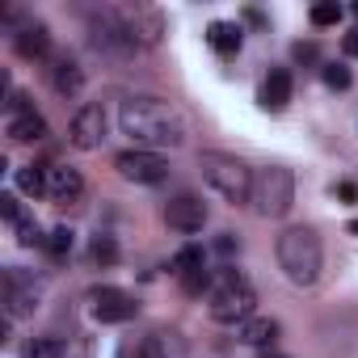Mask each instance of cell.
<instances>
[{
  "instance_id": "cell-1",
  "label": "cell",
  "mask_w": 358,
  "mask_h": 358,
  "mask_svg": "<svg viewBox=\"0 0 358 358\" xmlns=\"http://www.w3.org/2000/svg\"><path fill=\"white\" fill-rule=\"evenodd\" d=\"M118 127L143 152H164V148L173 152V148L186 143V118L177 114L169 101L148 97V93H135V97H127L118 106Z\"/></svg>"
},
{
  "instance_id": "cell-2",
  "label": "cell",
  "mask_w": 358,
  "mask_h": 358,
  "mask_svg": "<svg viewBox=\"0 0 358 358\" xmlns=\"http://www.w3.org/2000/svg\"><path fill=\"white\" fill-rule=\"evenodd\" d=\"M274 257L291 287H312L324 270V245H320L316 228H287L274 245Z\"/></svg>"
},
{
  "instance_id": "cell-3",
  "label": "cell",
  "mask_w": 358,
  "mask_h": 358,
  "mask_svg": "<svg viewBox=\"0 0 358 358\" xmlns=\"http://www.w3.org/2000/svg\"><path fill=\"white\" fill-rule=\"evenodd\" d=\"M215 324H245L257 312V291L245 274H236L232 266L211 270V303H207Z\"/></svg>"
},
{
  "instance_id": "cell-4",
  "label": "cell",
  "mask_w": 358,
  "mask_h": 358,
  "mask_svg": "<svg viewBox=\"0 0 358 358\" xmlns=\"http://www.w3.org/2000/svg\"><path fill=\"white\" fill-rule=\"evenodd\" d=\"M199 169H203V182L232 207L249 203L253 199V169L241 160V156H228V152H203L199 156Z\"/></svg>"
},
{
  "instance_id": "cell-5",
  "label": "cell",
  "mask_w": 358,
  "mask_h": 358,
  "mask_svg": "<svg viewBox=\"0 0 358 358\" xmlns=\"http://www.w3.org/2000/svg\"><path fill=\"white\" fill-rule=\"evenodd\" d=\"M253 211L262 220H282L295 207V173L287 164H266L253 173Z\"/></svg>"
},
{
  "instance_id": "cell-6",
  "label": "cell",
  "mask_w": 358,
  "mask_h": 358,
  "mask_svg": "<svg viewBox=\"0 0 358 358\" xmlns=\"http://www.w3.org/2000/svg\"><path fill=\"white\" fill-rule=\"evenodd\" d=\"M0 303H5V324H13L22 316H34L38 303H43V278H34L22 266H9L0 274Z\"/></svg>"
},
{
  "instance_id": "cell-7",
  "label": "cell",
  "mask_w": 358,
  "mask_h": 358,
  "mask_svg": "<svg viewBox=\"0 0 358 358\" xmlns=\"http://www.w3.org/2000/svg\"><path fill=\"white\" fill-rule=\"evenodd\" d=\"M5 30H9V38H13V47H17L22 59H51L55 55L51 51V30L38 17H22V13L5 9Z\"/></svg>"
},
{
  "instance_id": "cell-8",
  "label": "cell",
  "mask_w": 358,
  "mask_h": 358,
  "mask_svg": "<svg viewBox=\"0 0 358 358\" xmlns=\"http://www.w3.org/2000/svg\"><path fill=\"white\" fill-rule=\"evenodd\" d=\"M114 169L122 182H135V186H160L169 177V160L160 152H143V148H127L114 156Z\"/></svg>"
},
{
  "instance_id": "cell-9",
  "label": "cell",
  "mask_w": 358,
  "mask_h": 358,
  "mask_svg": "<svg viewBox=\"0 0 358 358\" xmlns=\"http://www.w3.org/2000/svg\"><path fill=\"white\" fill-rule=\"evenodd\" d=\"M110 9L122 22V30L131 34L135 47H156L164 38V17L156 9H143V5H110Z\"/></svg>"
},
{
  "instance_id": "cell-10",
  "label": "cell",
  "mask_w": 358,
  "mask_h": 358,
  "mask_svg": "<svg viewBox=\"0 0 358 358\" xmlns=\"http://www.w3.org/2000/svg\"><path fill=\"white\" fill-rule=\"evenodd\" d=\"M89 312H93V320H101V324H127V320H135L139 299H135L131 291H122V287H97V291L89 295Z\"/></svg>"
},
{
  "instance_id": "cell-11",
  "label": "cell",
  "mask_w": 358,
  "mask_h": 358,
  "mask_svg": "<svg viewBox=\"0 0 358 358\" xmlns=\"http://www.w3.org/2000/svg\"><path fill=\"white\" fill-rule=\"evenodd\" d=\"M207 203L199 199V194H177V199H169L164 203V224L173 228V232H182V236H194V232H203L207 228Z\"/></svg>"
},
{
  "instance_id": "cell-12",
  "label": "cell",
  "mask_w": 358,
  "mask_h": 358,
  "mask_svg": "<svg viewBox=\"0 0 358 358\" xmlns=\"http://www.w3.org/2000/svg\"><path fill=\"white\" fill-rule=\"evenodd\" d=\"M68 139H72V148H80V152H97L101 148V139H106V110L101 106H80L76 114H72V127H68Z\"/></svg>"
},
{
  "instance_id": "cell-13",
  "label": "cell",
  "mask_w": 358,
  "mask_h": 358,
  "mask_svg": "<svg viewBox=\"0 0 358 358\" xmlns=\"http://www.w3.org/2000/svg\"><path fill=\"white\" fill-rule=\"evenodd\" d=\"M47 199L55 207H76L85 199V177L72 164H47Z\"/></svg>"
},
{
  "instance_id": "cell-14",
  "label": "cell",
  "mask_w": 358,
  "mask_h": 358,
  "mask_svg": "<svg viewBox=\"0 0 358 358\" xmlns=\"http://www.w3.org/2000/svg\"><path fill=\"white\" fill-rule=\"evenodd\" d=\"M47 64H51V68H47V76H51V85H55V93H59V97H76V93L85 89V68H80V59H76V55L55 51Z\"/></svg>"
},
{
  "instance_id": "cell-15",
  "label": "cell",
  "mask_w": 358,
  "mask_h": 358,
  "mask_svg": "<svg viewBox=\"0 0 358 358\" xmlns=\"http://www.w3.org/2000/svg\"><path fill=\"white\" fill-rule=\"evenodd\" d=\"M5 135H9L13 143H38V139L51 135V127H47V118L30 106V110H17V114L5 118Z\"/></svg>"
},
{
  "instance_id": "cell-16",
  "label": "cell",
  "mask_w": 358,
  "mask_h": 358,
  "mask_svg": "<svg viewBox=\"0 0 358 358\" xmlns=\"http://www.w3.org/2000/svg\"><path fill=\"white\" fill-rule=\"evenodd\" d=\"M291 93H295V76H291V68H270L266 80H262V106H266V110H287Z\"/></svg>"
},
{
  "instance_id": "cell-17",
  "label": "cell",
  "mask_w": 358,
  "mask_h": 358,
  "mask_svg": "<svg viewBox=\"0 0 358 358\" xmlns=\"http://www.w3.org/2000/svg\"><path fill=\"white\" fill-rule=\"evenodd\" d=\"M207 43H211L215 55L232 59V55L245 47V30H241V22H211V26H207Z\"/></svg>"
},
{
  "instance_id": "cell-18",
  "label": "cell",
  "mask_w": 358,
  "mask_h": 358,
  "mask_svg": "<svg viewBox=\"0 0 358 358\" xmlns=\"http://www.w3.org/2000/svg\"><path fill=\"white\" fill-rule=\"evenodd\" d=\"M278 333H282V324H278L274 316H253V320H245V324H241V341H245V345H257V350L274 345V341H278Z\"/></svg>"
},
{
  "instance_id": "cell-19",
  "label": "cell",
  "mask_w": 358,
  "mask_h": 358,
  "mask_svg": "<svg viewBox=\"0 0 358 358\" xmlns=\"http://www.w3.org/2000/svg\"><path fill=\"white\" fill-rule=\"evenodd\" d=\"M169 270H173L177 278H186V274H194V270H207V253H203V245H182V249L173 253Z\"/></svg>"
},
{
  "instance_id": "cell-20",
  "label": "cell",
  "mask_w": 358,
  "mask_h": 358,
  "mask_svg": "<svg viewBox=\"0 0 358 358\" xmlns=\"http://www.w3.org/2000/svg\"><path fill=\"white\" fill-rule=\"evenodd\" d=\"M13 177H17L22 194H30V199L47 194V164H22V169H13Z\"/></svg>"
},
{
  "instance_id": "cell-21",
  "label": "cell",
  "mask_w": 358,
  "mask_h": 358,
  "mask_svg": "<svg viewBox=\"0 0 358 358\" xmlns=\"http://www.w3.org/2000/svg\"><path fill=\"white\" fill-rule=\"evenodd\" d=\"M72 245H76V232L59 224V228H51V232H47V245H43V249L59 262V257H68V253H72Z\"/></svg>"
},
{
  "instance_id": "cell-22",
  "label": "cell",
  "mask_w": 358,
  "mask_h": 358,
  "mask_svg": "<svg viewBox=\"0 0 358 358\" xmlns=\"http://www.w3.org/2000/svg\"><path fill=\"white\" fill-rule=\"evenodd\" d=\"M26 358H68V345L59 337H34L26 345Z\"/></svg>"
},
{
  "instance_id": "cell-23",
  "label": "cell",
  "mask_w": 358,
  "mask_h": 358,
  "mask_svg": "<svg viewBox=\"0 0 358 358\" xmlns=\"http://www.w3.org/2000/svg\"><path fill=\"white\" fill-rule=\"evenodd\" d=\"M89 257H93L97 266H114V262H118V245H114V236L97 232V236H93V245H89Z\"/></svg>"
},
{
  "instance_id": "cell-24",
  "label": "cell",
  "mask_w": 358,
  "mask_h": 358,
  "mask_svg": "<svg viewBox=\"0 0 358 358\" xmlns=\"http://www.w3.org/2000/svg\"><path fill=\"white\" fill-rule=\"evenodd\" d=\"M118 358H160V341L156 337H135L118 350Z\"/></svg>"
},
{
  "instance_id": "cell-25",
  "label": "cell",
  "mask_w": 358,
  "mask_h": 358,
  "mask_svg": "<svg viewBox=\"0 0 358 358\" xmlns=\"http://www.w3.org/2000/svg\"><path fill=\"white\" fill-rule=\"evenodd\" d=\"M308 22H312V26H320V30H324V26H337V22H341V5H337V0L312 5V9H308Z\"/></svg>"
},
{
  "instance_id": "cell-26",
  "label": "cell",
  "mask_w": 358,
  "mask_h": 358,
  "mask_svg": "<svg viewBox=\"0 0 358 358\" xmlns=\"http://www.w3.org/2000/svg\"><path fill=\"white\" fill-rule=\"evenodd\" d=\"M320 76H324V85H329V89H337V93L354 85V72H350L345 64H320Z\"/></svg>"
},
{
  "instance_id": "cell-27",
  "label": "cell",
  "mask_w": 358,
  "mask_h": 358,
  "mask_svg": "<svg viewBox=\"0 0 358 358\" xmlns=\"http://www.w3.org/2000/svg\"><path fill=\"white\" fill-rule=\"evenodd\" d=\"M13 232H17V245H26V249H34V245H47V236H43V228L34 224V215H26L22 224H13Z\"/></svg>"
},
{
  "instance_id": "cell-28",
  "label": "cell",
  "mask_w": 358,
  "mask_h": 358,
  "mask_svg": "<svg viewBox=\"0 0 358 358\" xmlns=\"http://www.w3.org/2000/svg\"><path fill=\"white\" fill-rule=\"evenodd\" d=\"M0 215H5V224H9V228L26 220V211H22V203H17V194H0Z\"/></svg>"
},
{
  "instance_id": "cell-29",
  "label": "cell",
  "mask_w": 358,
  "mask_h": 358,
  "mask_svg": "<svg viewBox=\"0 0 358 358\" xmlns=\"http://www.w3.org/2000/svg\"><path fill=\"white\" fill-rule=\"evenodd\" d=\"M215 253H220V257H236V253H241V241H236L232 232H220V236H215Z\"/></svg>"
},
{
  "instance_id": "cell-30",
  "label": "cell",
  "mask_w": 358,
  "mask_h": 358,
  "mask_svg": "<svg viewBox=\"0 0 358 358\" xmlns=\"http://www.w3.org/2000/svg\"><path fill=\"white\" fill-rule=\"evenodd\" d=\"M341 51H345V59H358V26L341 34Z\"/></svg>"
},
{
  "instance_id": "cell-31",
  "label": "cell",
  "mask_w": 358,
  "mask_h": 358,
  "mask_svg": "<svg viewBox=\"0 0 358 358\" xmlns=\"http://www.w3.org/2000/svg\"><path fill=\"white\" fill-rule=\"evenodd\" d=\"M295 59L299 64H316V47L312 43H295Z\"/></svg>"
},
{
  "instance_id": "cell-32",
  "label": "cell",
  "mask_w": 358,
  "mask_h": 358,
  "mask_svg": "<svg viewBox=\"0 0 358 358\" xmlns=\"http://www.w3.org/2000/svg\"><path fill=\"white\" fill-rule=\"evenodd\" d=\"M337 199H341V203H354V199H358V186H354V182H341V186H337Z\"/></svg>"
},
{
  "instance_id": "cell-33",
  "label": "cell",
  "mask_w": 358,
  "mask_h": 358,
  "mask_svg": "<svg viewBox=\"0 0 358 358\" xmlns=\"http://www.w3.org/2000/svg\"><path fill=\"white\" fill-rule=\"evenodd\" d=\"M266 358H282V354H266Z\"/></svg>"
},
{
  "instance_id": "cell-34",
  "label": "cell",
  "mask_w": 358,
  "mask_h": 358,
  "mask_svg": "<svg viewBox=\"0 0 358 358\" xmlns=\"http://www.w3.org/2000/svg\"><path fill=\"white\" fill-rule=\"evenodd\" d=\"M354 17H358V5H354Z\"/></svg>"
}]
</instances>
